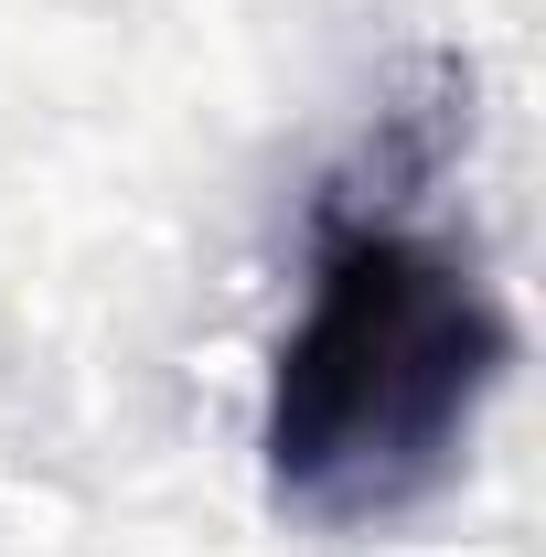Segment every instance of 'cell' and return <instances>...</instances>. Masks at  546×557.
Wrapping results in <instances>:
<instances>
[{
    "label": "cell",
    "instance_id": "cell-1",
    "mask_svg": "<svg viewBox=\"0 0 546 557\" xmlns=\"http://www.w3.org/2000/svg\"><path fill=\"white\" fill-rule=\"evenodd\" d=\"M514 375V311L450 225L408 194H333L311 214V278L269 354L258 472L311 536H375L472 472Z\"/></svg>",
    "mask_w": 546,
    "mask_h": 557
}]
</instances>
